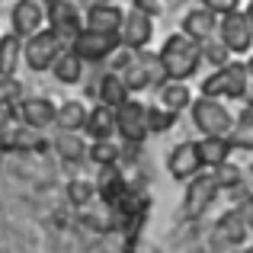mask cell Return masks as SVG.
<instances>
[{"label":"cell","mask_w":253,"mask_h":253,"mask_svg":"<svg viewBox=\"0 0 253 253\" xmlns=\"http://www.w3.org/2000/svg\"><path fill=\"white\" fill-rule=\"evenodd\" d=\"M119 154H122V151H119L109 138H106V141H93L90 148H86V157H90L96 167H112V164L119 161Z\"/></svg>","instance_id":"28"},{"label":"cell","mask_w":253,"mask_h":253,"mask_svg":"<svg viewBox=\"0 0 253 253\" xmlns=\"http://www.w3.org/2000/svg\"><path fill=\"white\" fill-rule=\"evenodd\" d=\"M218 231H221V237L228 244H244V241H247V234H250V228L244 224V218L237 215V209L224 211L221 221H218Z\"/></svg>","instance_id":"27"},{"label":"cell","mask_w":253,"mask_h":253,"mask_svg":"<svg viewBox=\"0 0 253 253\" xmlns=\"http://www.w3.org/2000/svg\"><path fill=\"white\" fill-rule=\"evenodd\" d=\"M218 186H221V189H234V186H241L244 183V170L241 167H234V164H224V167H218Z\"/></svg>","instance_id":"32"},{"label":"cell","mask_w":253,"mask_h":253,"mask_svg":"<svg viewBox=\"0 0 253 253\" xmlns=\"http://www.w3.org/2000/svg\"><path fill=\"white\" fill-rule=\"evenodd\" d=\"M189 116H192V125H196V128L202 131V135H218V138H228L231 125H234V116L228 112V106H224L221 99H209V96L192 99Z\"/></svg>","instance_id":"4"},{"label":"cell","mask_w":253,"mask_h":253,"mask_svg":"<svg viewBox=\"0 0 253 253\" xmlns=\"http://www.w3.org/2000/svg\"><path fill=\"white\" fill-rule=\"evenodd\" d=\"M84 135L90 141H106V138L116 135V109L109 106H93L90 116H86V125H84Z\"/></svg>","instance_id":"18"},{"label":"cell","mask_w":253,"mask_h":253,"mask_svg":"<svg viewBox=\"0 0 253 253\" xmlns=\"http://www.w3.org/2000/svg\"><path fill=\"white\" fill-rule=\"evenodd\" d=\"M45 16H48V29L55 32L68 48H71V42L84 32V16H81V10L74 6V0H58V3H48Z\"/></svg>","instance_id":"9"},{"label":"cell","mask_w":253,"mask_h":253,"mask_svg":"<svg viewBox=\"0 0 253 253\" xmlns=\"http://www.w3.org/2000/svg\"><path fill=\"white\" fill-rule=\"evenodd\" d=\"M221 186H218V176L215 173H196L186 186V199H183V211L189 218H199L209 211V205L218 199Z\"/></svg>","instance_id":"10"},{"label":"cell","mask_w":253,"mask_h":253,"mask_svg":"<svg viewBox=\"0 0 253 253\" xmlns=\"http://www.w3.org/2000/svg\"><path fill=\"white\" fill-rule=\"evenodd\" d=\"M157 58H161V64H164L167 81H186V84L199 74V68H202V61H205L202 58V45H199L196 39H189L186 32H173V36H167V42L161 45Z\"/></svg>","instance_id":"2"},{"label":"cell","mask_w":253,"mask_h":253,"mask_svg":"<svg viewBox=\"0 0 253 253\" xmlns=\"http://www.w3.org/2000/svg\"><path fill=\"white\" fill-rule=\"evenodd\" d=\"M116 135H122L125 144H141L151 135V106L141 99H125L116 109Z\"/></svg>","instance_id":"5"},{"label":"cell","mask_w":253,"mask_h":253,"mask_svg":"<svg viewBox=\"0 0 253 253\" xmlns=\"http://www.w3.org/2000/svg\"><path fill=\"white\" fill-rule=\"evenodd\" d=\"M218 39L224 42V48L231 55H247L253 45V26L247 10H231L218 19Z\"/></svg>","instance_id":"7"},{"label":"cell","mask_w":253,"mask_h":253,"mask_svg":"<svg viewBox=\"0 0 253 253\" xmlns=\"http://www.w3.org/2000/svg\"><path fill=\"white\" fill-rule=\"evenodd\" d=\"M241 253H253V247H244V250H241Z\"/></svg>","instance_id":"39"},{"label":"cell","mask_w":253,"mask_h":253,"mask_svg":"<svg viewBox=\"0 0 253 253\" xmlns=\"http://www.w3.org/2000/svg\"><path fill=\"white\" fill-rule=\"evenodd\" d=\"M55 151H58V157H61V161L77 164V161H81V157L86 154V144H84L81 131H58V138H55Z\"/></svg>","instance_id":"26"},{"label":"cell","mask_w":253,"mask_h":253,"mask_svg":"<svg viewBox=\"0 0 253 253\" xmlns=\"http://www.w3.org/2000/svg\"><path fill=\"white\" fill-rule=\"evenodd\" d=\"M84 58L77 55L74 48H64L61 55H58V61H55V68H51V74H55V81L58 84H64V86H74V84H81L84 81Z\"/></svg>","instance_id":"21"},{"label":"cell","mask_w":253,"mask_h":253,"mask_svg":"<svg viewBox=\"0 0 253 253\" xmlns=\"http://www.w3.org/2000/svg\"><path fill=\"white\" fill-rule=\"evenodd\" d=\"M19 96H23V84H19L16 77H3L0 74V109H10Z\"/></svg>","instance_id":"30"},{"label":"cell","mask_w":253,"mask_h":253,"mask_svg":"<svg viewBox=\"0 0 253 253\" xmlns=\"http://www.w3.org/2000/svg\"><path fill=\"white\" fill-rule=\"evenodd\" d=\"M90 3H116V0H90Z\"/></svg>","instance_id":"38"},{"label":"cell","mask_w":253,"mask_h":253,"mask_svg":"<svg viewBox=\"0 0 253 253\" xmlns=\"http://www.w3.org/2000/svg\"><path fill=\"white\" fill-rule=\"evenodd\" d=\"M202 6H209L211 13L224 16V13H231V10H241V0H202Z\"/></svg>","instance_id":"34"},{"label":"cell","mask_w":253,"mask_h":253,"mask_svg":"<svg viewBox=\"0 0 253 253\" xmlns=\"http://www.w3.org/2000/svg\"><path fill=\"white\" fill-rule=\"evenodd\" d=\"M218 19H221V16L211 13L209 6H192V10L183 16V32L202 45V42H209V39L218 32Z\"/></svg>","instance_id":"15"},{"label":"cell","mask_w":253,"mask_h":253,"mask_svg":"<svg viewBox=\"0 0 253 253\" xmlns=\"http://www.w3.org/2000/svg\"><path fill=\"white\" fill-rule=\"evenodd\" d=\"M244 68H247V84H250V93H253V55H250V61L244 64ZM250 93H247V96H250Z\"/></svg>","instance_id":"36"},{"label":"cell","mask_w":253,"mask_h":253,"mask_svg":"<svg viewBox=\"0 0 253 253\" xmlns=\"http://www.w3.org/2000/svg\"><path fill=\"white\" fill-rule=\"evenodd\" d=\"M196 151H199V161H202V167H211V170H218V167H224V164L231 161V141L228 138H218V135H202V141L196 144Z\"/></svg>","instance_id":"17"},{"label":"cell","mask_w":253,"mask_h":253,"mask_svg":"<svg viewBox=\"0 0 253 253\" xmlns=\"http://www.w3.org/2000/svg\"><path fill=\"white\" fill-rule=\"evenodd\" d=\"M128 93H131V90L125 86V81L116 74V71H106V74L99 77V84H96V96H99V103L109 106V109H119L125 99H131Z\"/></svg>","instance_id":"20"},{"label":"cell","mask_w":253,"mask_h":253,"mask_svg":"<svg viewBox=\"0 0 253 253\" xmlns=\"http://www.w3.org/2000/svg\"><path fill=\"white\" fill-rule=\"evenodd\" d=\"M176 116H179V112L167 109V106H151V131H154V135H161V131L173 128Z\"/></svg>","instance_id":"31"},{"label":"cell","mask_w":253,"mask_h":253,"mask_svg":"<svg viewBox=\"0 0 253 253\" xmlns=\"http://www.w3.org/2000/svg\"><path fill=\"white\" fill-rule=\"evenodd\" d=\"M125 189H128V183H125L122 170H116V164H112V167H103V173H99V183H96V196L103 199L106 205H112V209H116V205L122 202Z\"/></svg>","instance_id":"19"},{"label":"cell","mask_w":253,"mask_h":253,"mask_svg":"<svg viewBox=\"0 0 253 253\" xmlns=\"http://www.w3.org/2000/svg\"><path fill=\"white\" fill-rule=\"evenodd\" d=\"M247 16H250V26H253V0H250V6H247Z\"/></svg>","instance_id":"37"},{"label":"cell","mask_w":253,"mask_h":253,"mask_svg":"<svg viewBox=\"0 0 253 253\" xmlns=\"http://www.w3.org/2000/svg\"><path fill=\"white\" fill-rule=\"evenodd\" d=\"M68 196H71V202L86 205L90 199H96V186H93V183H84V179H74V183L68 186Z\"/></svg>","instance_id":"33"},{"label":"cell","mask_w":253,"mask_h":253,"mask_svg":"<svg viewBox=\"0 0 253 253\" xmlns=\"http://www.w3.org/2000/svg\"><path fill=\"white\" fill-rule=\"evenodd\" d=\"M202 58L211 64V68H224V64L231 61V51L224 48L221 39H218V42H211V39H209V42H202Z\"/></svg>","instance_id":"29"},{"label":"cell","mask_w":253,"mask_h":253,"mask_svg":"<svg viewBox=\"0 0 253 253\" xmlns=\"http://www.w3.org/2000/svg\"><path fill=\"white\" fill-rule=\"evenodd\" d=\"M157 93H161V106H167L173 112H183L192 106V90L186 86V81H164L157 86Z\"/></svg>","instance_id":"22"},{"label":"cell","mask_w":253,"mask_h":253,"mask_svg":"<svg viewBox=\"0 0 253 253\" xmlns=\"http://www.w3.org/2000/svg\"><path fill=\"white\" fill-rule=\"evenodd\" d=\"M19 61H23V39H19L16 32H10V36L0 39V74L13 77L16 68H19Z\"/></svg>","instance_id":"24"},{"label":"cell","mask_w":253,"mask_h":253,"mask_svg":"<svg viewBox=\"0 0 253 253\" xmlns=\"http://www.w3.org/2000/svg\"><path fill=\"white\" fill-rule=\"evenodd\" d=\"M64 48H68V45H64L55 32H51V29H42V32H36V36H29L23 42V61L29 64V71L42 74V71H51V68H55L58 55H61Z\"/></svg>","instance_id":"6"},{"label":"cell","mask_w":253,"mask_h":253,"mask_svg":"<svg viewBox=\"0 0 253 253\" xmlns=\"http://www.w3.org/2000/svg\"><path fill=\"white\" fill-rule=\"evenodd\" d=\"M86 116H90V109H86L81 99H68V103H61V106H58L55 125H58L61 131H84Z\"/></svg>","instance_id":"23"},{"label":"cell","mask_w":253,"mask_h":253,"mask_svg":"<svg viewBox=\"0 0 253 253\" xmlns=\"http://www.w3.org/2000/svg\"><path fill=\"white\" fill-rule=\"evenodd\" d=\"M247 99H250V109H253V93H250V96H247Z\"/></svg>","instance_id":"40"},{"label":"cell","mask_w":253,"mask_h":253,"mask_svg":"<svg viewBox=\"0 0 253 253\" xmlns=\"http://www.w3.org/2000/svg\"><path fill=\"white\" fill-rule=\"evenodd\" d=\"M199 93L209 99H247L250 84H247V68L237 61H228L224 68H215L202 84H199Z\"/></svg>","instance_id":"3"},{"label":"cell","mask_w":253,"mask_h":253,"mask_svg":"<svg viewBox=\"0 0 253 253\" xmlns=\"http://www.w3.org/2000/svg\"><path fill=\"white\" fill-rule=\"evenodd\" d=\"M228 141L234 151H253V109L250 106L234 119V125L228 131Z\"/></svg>","instance_id":"25"},{"label":"cell","mask_w":253,"mask_h":253,"mask_svg":"<svg viewBox=\"0 0 253 253\" xmlns=\"http://www.w3.org/2000/svg\"><path fill=\"white\" fill-rule=\"evenodd\" d=\"M237 215L244 218V224H247V228H253V192L241 199V205H237Z\"/></svg>","instance_id":"35"},{"label":"cell","mask_w":253,"mask_h":253,"mask_svg":"<svg viewBox=\"0 0 253 253\" xmlns=\"http://www.w3.org/2000/svg\"><path fill=\"white\" fill-rule=\"evenodd\" d=\"M55 116H58V106L51 103L48 96H26L23 103H19V119H23V125H29V128H36V131L55 125Z\"/></svg>","instance_id":"14"},{"label":"cell","mask_w":253,"mask_h":253,"mask_svg":"<svg viewBox=\"0 0 253 253\" xmlns=\"http://www.w3.org/2000/svg\"><path fill=\"white\" fill-rule=\"evenodd\" d=\"M112 71H116L119 77L125 81L131 93H141V90H151V86H161L167 81V74H164V64L157 55H151V51H135V48H122V55H116V61H112Z\"/></svg>","instance_id":"1"},{"label":"cell","mask_w":253,"mask_h":253,"mask_svg":"<svg viewBox=\"0 0 253 253\" xmlns=\"http://www.w3.org/2000/svg\"><path fill=\"white\" fill-rule=\"evenodd\" d=\"M167 173L173 179H186L189 183L196 173H202V161H199V151L192 141H179L176 148L167 154Z\"/></svg>","instance_id":"13"},{"label":"cell","mask_w":253,"mask_h":253,"mask_svg":"<svg viewBox=\"0 0 253 253\" xmlns=\"http://www.w3.org/2000/svg\"><path fill=\"white\" fill-rule=\"evenodd\" d=\"M122 19H125V13L116 3H90V10L84 16V26L86 29H96V32L119 36L122 32Z\"/></svg>","instance_id":"16"},{"label":"cell","mask_w":253,"mask_h":253,"mask_svg":"<svg viewBox=\"0 0 253 253\" xmlns=\"http://www.w3.org/2000/svg\"><path fill=\"white\" fill-rule=\"evenodd\" d=\"M45 23H48V16H45V10H42L39 0H16V3H13L10 26H13V32H16L23 42L29 36H36V32H42Z\"/></svg>","instance_id":"12"},{"label":"cell","mask_w":253,"mask_h":253,"mask_svg":"<svg viewBox=\"0 0 253 253\" xmlns=\"http://www.w3.org/2000/svg\"><path fill=\"white\" fill-rule=\"evenodd\" d=\"M45 3H58V0H45Z\"/></svg>","instance_id":"41"},{"label":"cell","mask_w":253,"mask_h":253,"mask_svg":"<svg viewBox=\"0 0 253 253\" xmlns=\"http://www.w3.org/2000/svg\"><path fill=\"white\" fill-rule=\"evenodd\" d=\"M119 39H122V48H148V42L154 39V16L144 10H138V6H131L128 13H125L122 19V32H119Z\"/></svg>","instance_id":"11"},{"label":"cell","mask_w":253,"mask_h":253,"mask_svg":"<svg viewBox=\"0 0 253 253\" xmlns=\"http://www.w3.org/2000/svg\"><path fill=\"white\" fill-rule=\"evenodd\" d=\"M71 48H74L86 64H99V61L112 58L119 48H122V39H119V36H109V32L86 29V26H84V32L74 39V42H71Z\"/></svg>","instance_id":"8"}]
</instances>
